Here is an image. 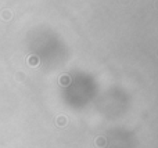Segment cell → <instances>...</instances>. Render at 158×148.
I'll list each match as a JSON object with an SVG mask.
<instances>
[{
  "instance_id": "7a4b0ae2",
  "label": "cell",
  "mask_w": 158,
  "mask_h": 148,
  "mask_svg": "<svg viewBox=\"0 0 158 148\" xmlns=\"http://www.w3.org/2000/svg\"><path fill=\"white\" fill-rule=\"evenodd\" d=\"M104 144H105V140H104V138H97V145H99V147H103Z\"/></svg>"
},
{
  "instance_id": "6da1fadb",
  "label": "cell",
  "mask_w": 158,
  "mask_h": 148,
  "mask_svg": "<svg viewBox=\"0 0 158 148\" xmlns=\"http://www.w3.org/2000/svg\"><path fill=\"white\" fill-rule=\"evenodd\" d=\"M57 123H58L60 126H64V125L67 123V120H65V118H64V116H60V118L57 119Z\"/></svg>"
}]
</instances>
